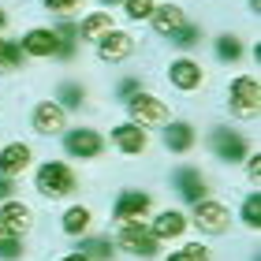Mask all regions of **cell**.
Masks as SVG:
<instances>
[{
  "label": "cell",
  "instance_id": "cell-1",
  "mask_svg": "<svg viewBox=\"0 0 261 261\" xmlns=\"http://www.w3.org/2000/svg\"><path fill=\"white\" fill-rule=\"evenodd\" d=\"M34 187H38V194H45V198H71L79 179H75V172H71L64 161H45L38 168Z\"/></svg>",
  "mask_w": 261,
  "mask_h": 261
},
{
  "label": "cell",
  "instance_id": "cell-2",
  "mask_svg": "<svg viewBox=\"0 0 261 261\" xmlns=\"http://www.w3.org/2000/svg\"><path fill=\"white\" fill-rule=\"evenodd\" d=\"M228 105H231V112L239 116V120H257V112H261V82H257L254 75L231 79V86H228Z\"/></svg>",
  "mask_w": 261,
  "mask_h": 261
},
{
  "label": "cell",
  "instance_id": "cell-3",
  "mask_svg": "<svg viewBox=\"0 0 261 261\" xmlns=\"http://www.w3.org/2000/svg\"><path fill=\"white\" fill-rule=\"evenodd\" d=\"M127 112H130V123L146 130V127H164L172 109L161 97H153V93H135V97L127 101Z\"/></svg>",
  "mask_w": 261,
  "mask_h": 261
},
{
  "label": "cell",
  "instance_id": "cell-4",
  "mask_svg": "<svg viewBox=\"0 0 261 261\" xmlns=\"http://www.w3.org/2000/svg\"><path fill=\"white\" fill-rule=\"evenodd\" d=\"M116 246L130 257H146V261L157 257V239H153V231L142 228V224H123L120 235H116Z\"/></svg>",
  "mask_w": 261,
  "mask_h": 261
},
{
  "label": "cell",
  "instance_id": "cell-5",
  "mask_svg": "<svg viewBox=\"0 0 261 261\" xmlns=\"http://www.w3.org/2000/svg\"><path fill=\"white\" fill-rule=\"evenodd\" d=\"M194 224H198L205 235H224V231L231 228V213H228L224 201L201 198V201H194Z\"/></svg>",
  "mask_w": 261,
  "mask_h": 261
},
{
  "label": "cell",
  "instance_id": "cell-6",
  "mask_svg": "<svg viewBox=\"0 0 261 261\" xmlns=\"http://www.w3.org/2000/svg\"><path fill=\"white\" fill-rule=\"evenodd\" d=\"M64 149L71 153V157H79V161H90V157H97V153L105 149V138L93 127H75V130L64 135Z\"/></svg>",
  "mask_w": 261,
  "mask_h": 261
},
{
  "label": "cell",
  "instance_id": "cell-7",
  "mask_svg": "<svg viewBox=\"0 0 261 261\" xmlns=\"http://www.w3.org/2000/svg\"><path fill=\"white\" fill-rule=\"evenodd\" d=\"M172 183H175V191L183 194V201H201V198H209V183H205V175H201L198 168H191V164H183V168H175L172 175Z\"/></svg>",
  "mask_w": 261,
  "mask_h": 261
},
{
  "label": "cell",
  "instance_id": "cell-8",
  "mask_svg": "<svg viewBox=\"0 0 261 261\" xmlns=\"http://www.w3.org/2000/svg\"><path fill=\"white\" fill-rule=\"evenodd\" d=\"M149 213V194L146 191H123L116 198V220L120 224H138Z\"/></svg>",
  "mask_w": 261,
  "mask_h": 261
},
{
  "label": "cell",
  "instance_id": "cell-9",
  "mask_svg": "<svg viewBox=\"0 0 261 261\" xmlns=\"http://www.w3.org/2000/svg\"><path fill=\"white\" fill-rule=\"evenodd\" d=\"M130 53H135V38L123 34V30H109V34L97 41V56H101V60H109V64L127 60Z\"/></svg>",
  "mask_w": 261,
  "mask_h": 261
},
{
  "label": "cell",
  "instance_id": "cell-10",
  "mask_svg": "<svg viewBox=\"0 0 261 261\" xmlns=\"http://www.w3.org/2000/svg\"><path fill=\"white\" fill-rule=\"evenodd\" d=\"M201 79H205V71H201V64H194V60H172V67H168V82L175 90H183V93H191V90H198L201 86Z\"/></svg>",
  "mask_w": 261,
  "mask_h": 261
},
{
  "label": "cell",
  "instance_id": "cell-11",
  "mask_svg": "<svg viewBox=\"0 0 261 261\" xmlns=\"http://www.w3.org/2000/svg\"><path fill=\"white\" fill-rule=\"evenodd\" d=\"M213 149H217V157L220 161H243L246 157V138L239 135V130H224V127H217L213 130Z\"/></svg>",
  "mask_w": 261,
  "mask_h": 261
},
{
  "label": "cell",
  "instance_id": "cell-12",
  "mask_svg": "<svg viewBox=\"0 0 261 261\" xmlns=\"http://www.w3.org/2000/svg\"><path fill=\"white\" fill-rule=\"evenodd\" d=\"M64 120H67V112L56 101H41L38 109H34V130H38V135H60Z\"/></svg>",
  "mask_w": 261,
  "mask_h": 261
},
{
  "label": "cell",
  "instance_id": "cell-13",
  "mask_svg": "<svg viewBox=\"0 0 261 261\" xmlns=\"http://www.w3.org/2000/svg\"><path fill=\"white\" fill-rule=\"evenodd\" d=\"M27 164H30V146L27 142H8V146L0 149V175L15 179L19 172H27Z\"/></svg>",
  "mask_w": 261,
  "mask_h": 261
},
{
  "label": "cell",
  "instance_id": "cell-14",
  "mask_svg": "<svg viewBox=\"0 0 261 261\" xmlns=\"http://www.w3.org/2000/svg\"><path fill=\"white\" fill-rule=\"evenodd\" d=\"M149 19H153V30H157V34L172 38V34L187 22V11H183L179 4H161V8H153V11H149Z\"/></svg>",
  "mask_w": 261,
  "mask_h": 261
},
{
  "label": "cell",
  "instance_id": "cell-15",
  "mask_svg": "<svg viewBox=\"0 0 261 261\" xmlns=\"http://www.w3.org/2000/svg\"><path fill=\"white\" fill-rule=\"evenodd\" d=\"M153 239H179V235L187 231V217L183 213H175V209H164V213H157V217H153Z\"/></svg>",
  "mask_w": 261,
  "mask_h": 261
},
{
  "label": "cell",
  "instance_id": "cell-16",
  "mask_svg": "<svg viewBox=\"0 0 261 261\" xmlns=\"http://www.w3.org/2000/svg\"><path fill=\"white\" fill-rule=\"evenodd\" d=\"M0 220L8 224V231L11 235H22V231H30V224H34V213L22 205V201H15V198H8L4 205H0Z\"/></svg>",
  "mask_w": 261,
  "mask_h": 261
},
{
  "label": "cell",
  "instance_id": "cell-17",
  "mask_svg": "<svg viewBox=\"0 0 261 261\" xmlns=\"http://www.w3.org/2000/svg\"><path fill=\"white\" fill-rule=\"evenodd\" d=\"M112 142H116V149L120 153H146V130L135 127V123H120V127H112Z\"/></svg>",
  "mask_w": 261,
  "mask_h": 261
},
{
  "label": "cell",
  "instance_id": "cell-18",
  "mask_svg": "<svg viewBox=\"0 0 261 261\" xmlns=\"http://www.w3.org/2000/svg\"><path fill=\"white\" fill-rule=\"evenodd\" d=\"M22 56H56V34L45 27H34L27 38H22Z\"/></svg>",
  "mask_w": 261,
  "mask_h": 261
},
{
  "label": "cell",
  "instance_id": "cell-19",
  "mask_svg": "<svg viewBox=\"0 0 261 261\" xmlns=\"http://www.w3.org/2000/svg\"><path fill=\"white\" fill-rule=\"evenodd\" d=\"M198 142V130L194 123H164V149L172 153H187Z\"/></svg>",
  "mask_w": 261,
  "mask_h": 261
},
{
  "label": "cell",
  "instance_id": "cell-20",
  "mask_svg": "<svg viewBox=\"0 0 261 261\" xmlns=\"http://www.w3.org/2000/svg\"><path fill=\"white\" fill-rule=\"evenodd\" d=\"M109 30H112L109 11H93V15H86V19H82V27H79V34H82L86 41H93V45H97V41L105 38V34H109Z\"/></svg>",
  "mask_w": 261,
  "mask_h": 261
},
{
  "label": "cell",
  "instance_id": "cell-21",
  "mask_svg": "<svg viewBox=\"0 0 261 261\" xmlns=\"http://www.w3.org/2000/svg\"><path fill=\"white\" fill-rule=\"evenodd\" d=\"M53 34H56V56H60V60H71V56H75V45H79L75 27H71V22H60Z\"/></svg>",
  "mask_w": 261,
  "mask_h": 261
},
{
  "label": "cell",
  "instance_id": "cell-22",
  "mask_svg": "<svg viewBox=\"0 0 261 261\" xmlns=\"http://www.w3.org/2000/svg\"><path fill=\"white\" fill-rule=\"evenodd\" d=\"M64 231L67 235H86V228H90V209L86 205H71L67 213H64Z\"/></svg>",
  "mask_w": 261,
  "mask_h": 261
},
{
  "label": "cell",
  "instance_id": "cell-23",
  "mask_svg": "<svg viewBox=\"0 0 261 261\" xmlns=\"http://www.w3.org/2000/svg\"><path fill=\"white\" fill-rule=\"evenodd\" d=\"M217 56L224 64H235L243 56V41L235 38V34H220V38H217Z\"/></svg>",
  "mask_w": 261,
  "mask_h": 261
},
{
  "label": "cell",
  "instance_id": "cell-24",
  "mask_svg": "<svg viewBox=\"0 0 261 261\" xmlns=\"http://www.w3.org/2000/svg\"><path fill=\"white\" fill-rule=\"evenodd\" d=\"M82 101H86V93H82V86L79 82H60V109L67 112V109H82Z\"/></svg>",
  "mask_w": 261,
  "mask_h": 261
},
{
  "label": "cell",
  "instance_id": "cell-25",
  "mask_svg": "<svg viewBox=\"0 0 261 261\" xmlns=\"http://www.w3.org/2000/svg\"><path fill=\"white\" fill-rule=\"evenodd\" d=\"M79 254H86L90 261H109L112 257V243L109 239H82Z\"/></svg>",
  "mask_w": 261,
  "mask_h": 261
},
{
  "label": "cell",
  "instance_id": "cell-26",
  "mask_svg": "<svg viewBox=\"0 0 261 261\" xmlns=\"http://www.w3.org/2000/svg\"><path fill=\"white\" fill-rule=\"evenodd\" d=\"M19 64H22V49L0 38V75H4V71H15Z\"/></svg>",
  "mask_w": 261,
  "mask_h": 261
},
{
  "label": "cell",
  "instance_id": "cell-27",
  "mask_svg": "<svg viewBox=\"0 0 261 261\" xmlns=\"http://www.w3.org/2000/svg\"><path fill=\"white\" fill-rule=\"evenodd\" d=\"M198 41H201V30L194 27V22H183V27L172 34V45H175V49H191V45H198Z\"/></svg>",
  "mask_w": 261,
  "mask_h": 261
},
{
  "label": "cell",
  "instance_id": "cell-28",
  "mask_svg": "<svg viewBox=\"0 0 261 261\" xmlns=\"http://www.w3.org/2000/svg\"><path fill=\"white\" fill-rule=\"evenodd\" d=\"M243 224H246V228H261V198L254 194V198H246L243 201Z\"/></svg>",
  "mask_w": 261,
  "mask_h": 261
},
{
  "label": "cell",
  "instance_id": "cell-29",
  "mask_svg": "<svg viewBox=\"0 0 261 261\" xmlns=\"http://www.w3.org/2000/svg\"><path fill=\"white\" fill-rule=\"evenodd\" d=\"M213 254L205 250V246H198V243H191V246H183V250H175L172 257H164V261H209Z\"/></svg>",
  "mask_w": 261,
  "mask_h": 261
},
{
  "label": "cell",
  "instance_id": "cell-30",
  "mask_svg": "<svg viewBox=\"0 0 261 261\" xmlns=\"http://www.w3.org/2000/svg\"><path fill=\"white\" fill-rule=\"evenodd\" d=\"M123 11L130 19H149V11H153V0H123Z\"/></svg>",
  "mask_w": 261,
  "mask_h": 261
},
{
  "label": "cell",
  "instance_id": "cell-31",
  "mask_svg": "<svg viewBox=\"0 0 261 261\" xmlns=\"http://www.w3.org/2000/svg\"><path fill=\"white\" fill-rule=\"evenodd\" d=\"M0 257H4V261H19V257H22V243L15 239V235L0 243Z\"/></svg>",
  "mask_w": 261,
  "mask_h": 261
},
{
  "label": "cell",
  "instance_id": "cell-32",
  "mask_svg": "<svg viewBox=\"0 0 261 261\" xmlns=\"http://www.w3.org/2000/svg\"><path fill=\"white\" fill-rule=\"evenodd\" d=\"M116 93H120L123 101H130L135 93H142V82H138V79H123V82H120V90H116Z\"/></svg>",
  "mask_w": 261,
  "mask_h": 261
},
{
  "label": "cell",
  "instance_id": "cell-33",
  "mask_svg": "<svg viewBox=\"0 0 261 261\" xmlns=\"http://www.w3.org/2000/svg\"><path fill=\"white\" fill-rule=\"evenodd\" d=\"M49 11H56V15H64V11H75L79 8V0H41Z\"/></svg>",
  "mask_w": 261,
  "mask_h": 261
},
{
  "label": "cell",
  "instance_id": "cell-34",
  "mask_svg": "<svg viewBox=\"0 0 261 261\" xmlns=\"http://www.w3.org/2000/svg\"><path fill=\"white\" fill-rule=\"evenodd\" d=\"M15 198V179H8V175H0V201Z\"/></svg>",
  "mask_w": 261,
  "mask_h": 261
},
{
  "label": "cell",
  "instance_id": "cell-35",
  "mask_svg": "<svg viewBox=\"0 0 261 261\" xmlns=\"http://www.w3.org/2000/svg\"><path fill=\"white\" fill-rule=\"evenodd\" d=\"M246 168H250V175H254V179H257V175H261V172H257V168H261V157H257V153H254V157H250V164H246Z\"/></svg>",
  "mask_w": 261,
  "mask_h": 261
},
{
  "label": "cell",
  "instance_id": "cell-36",
  "mask_svg": "<svg viewBox=\"0 0 261 261\" xmlns=\"http://www.w3.org/2000/svg\"><path fill=\"white\" fill-rule=\"evenodd\" d=\"M60 261H90V257H86V254H79V250H75V254H64Z\"/></svg>",
  "mask_w": 261,
  "mask_h": 261
},
{
  "label": "cell",
  "instance_id": "cell-37",
  "mask_svg": "<svg viewBox=\"0 0 261 261\" xmlns=\"http://www.w3.org/2000/svg\"><path fill=\"white\" fill-rule=\"evenodd\" d=\"M4 239H11V231H8V224L0 220V243H4ZM15 239H19V235H15Z\"/></svg>",
  "mask_w": 261,
  "mask_h": 261
},
{
  "label": "cell",
  "instance_id": "cell-38",
  "mask_svg": "<svg viewBox=\"0 0 261 261\" xmlns=\"http://www.w3.org/2000/svg\"><path fill=\"white\" fill-rule=\"evenodd\" d=\"M0 27H8V11L4 8H0Z\"/></svg>",
  "mask_w": 261,
  "mask_h": 261
},
{
  "label": "cell",
  "instance_id": "cell-39",
  "mask_svg": "<svg viewBox=\"0 0 261 261\" xmlns=\"http://www.w3.org/2000/svg\"><path fill=\"white\" fill-rule=\"evenodd\" d=\"M105 4H112V0H105Z\"/></svg>",
  "mask_w": 261,
  "mask_h": 261
}]
</instances>
